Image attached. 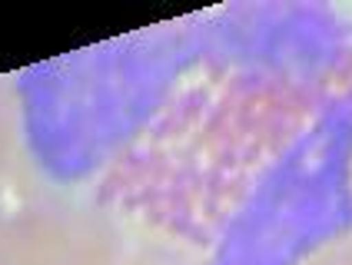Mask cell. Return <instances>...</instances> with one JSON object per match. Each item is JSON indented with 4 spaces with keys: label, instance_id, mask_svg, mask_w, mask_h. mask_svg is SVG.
Here are the masks:
<instances>
[{
    "label": "cell",
    "instance_id": "cell-1",
    "mask_svg": "<svg viewBox=\"0 0 352 265\" xmlns=\"http://www.w3.org/2000/svg\"><path fill=\"white\" fill-rule=\"evenodd\" d=\"M37 163L203 265H293L352 229V27L243 3L17 76Z\"/></svg>",
    "mask_w": 352,
    "mask_h": 265
},
{
    "label": "cell",
    "instance_id": "cell-2",
    "mask_svg": "<svg viewBox=\"0 0 352 265\" xmlns=\"http://www.w3.org/2000/svg\"><path fill=\"white\" fill-rule=\"evenodd\" d=\"M107 222L37 163L17 76H0V265H50Z\"/></svg>",
    "mask_w": 352,
    "mask_h": 265
},
{
    "label": "cell",
    "instance_id": "cell-3",
    "mask_svg": "<svg viewBox=\"0 0 352 265\" xmlns=\"http://www.w3.org/2000/svg\"><path fill=\"white\" fill-rule=\"evenodd\" d=\"M50 265H176L166 252L130 239L120 222H107Z\"/></svg>",
    "mask_w": 352,
    "mask_h": 265
},
{
    "label": "cell",
    "instance_id": "cell-4",
    "mask_svg": "<svg viewBox=\"0 0 352 265\" xmlns=\"http://www.w3.org/2000/svg\"><path fill=\"white\" fill-rule=\"evenodd\" d=\"M306 265H352V239H339L333 246L319 249Z\"/></svg>",
    "mask_w": 352,
    "mask_h": 265
}]
</instances>
